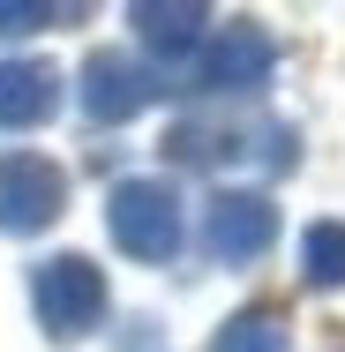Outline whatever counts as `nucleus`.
Returning a JSON list of instances; mask_svg holds the SVG:
<instances>
[{
  "label": "nucleus",
  "mask_w": 345,
  "mask_h": 352,
  "mask_svg": "<svg viewBox=\"0 0 345 352\" xmlns=\"http://www.w3.org/2000/svg\"><path fill=\"white\" fill-rule=\"evenodd\" d=\"M128 23H136V38L150 45V53L180 60V53H196V45H203L210 8H196V0H173V8H158V0H136V8H128Z\"/></svg>",
  "instance_id": "nucleus-8"
},
{
  "label": "nucleus",
  "mask_w": 345,
  "mask_h": 352,
  "mask_svg": "<svg viewBox=\"0 0 345 352\" xmlns=\"http://www.w3.org/2000/svg\"><path fill=\"white\" fill-rule=\"evenodd\" d=\"M61 105V75L45 60H0V128H45Z\"/></svg>",
  "instance_id": "nucleus-7"
},
{
  "label": "nucleus",
  "mask_w": 345,
  "mask_h": 352,
  "mask_svg": "<svg viewBox=\"0 0 345 352\" xmlns=\"http://www.w3.org/2000/svg\"><path fill=\"white\" fill-rule=\"evenodd\" d=\"M30 307H38V322H45V338H90L98 322H105V270L90 263V255H53V263H38V278H30Z\"/></svg>",
  "instance_id": "nucleus-1"
},
{
  "label": "nucleus",
  "mask_w": 345,
  "mask_h": 352,
  "mask_svg": "<svg viewBox=\"0 0 345 352\" xmlns=\"http://www.w3.org/2000/svg\"><path fill=\"white\" fill-rule=\"evenodd\" d=\"M105 225L136 263H173L180 255V195L165 180H121L105 195Z\"/></svg>",
  "instance_id": "nucleus-2"
},
{
  "label": "nucleus",
  "mask_w": 345,
  "mask_h": 352,
  "mask_svg": "<svg viewBox=\"0 0 345 352\" xmlns=\"http://www.w3.org/2000/svg\"><path fill=\"white\" fill-rule=\"evenodd\" d=\"M271 240H278V203L255 195V188H225L203 217V248L218 263H255Z\"/></svg>",
  "instance_id": "nucleus-5"
},
{
  "label": "nucleus",
  "mask_w": 345,
  "mask_h": 352,
  "mask_svg": "<svg viewBox=\"0 0 345 352\" xmlns=\"http://www.w3.org/2000/svg\"><path fill=\"white\" fill-rule=\"evenodd\" d=\"M300 278L308 285H345V225L338 217L308 225V240H300Z\"/></svg>",
  "instance_id": "nucleus-10"
},
{
  "label": "nucleus",
  "mask_w": 345,
  "mask_h": 352,
  "mask_svg": "<svg viewBox=\"0 0 345 352\" xmlns=\"http://www.w3.org/2000/svg\"><path fill=\"white\" fill-rule=\"evenodd\" d=\"M158 90H165V82H158L150 68H136L128 53H98V60L83 68V113L113 128V120H136Z\"/></svg>",
  "instance_id": "nucleus-6"
},
{
  "label": "nucleus",
  "mask_w": 345,
  "mask_h": 352,
  "mask_svg": "<svg viewBox=\"0 0 345 352\" xmlns=\"http://www.w3.org/2000/svg\"><path fill=\"white\" fill-rule=\"evenodd\" d=\"M38 23H53V8H38V0H23V8H0V30H38Z\"/></svg>",
  "instance_id": "nucleus-11"
},
{
  "label": "nucleus",
  "mask_w": 345,
  "mask_h": 352,
  "mask_svg": "<svg viewBox=\"0 0 345 352\" xmlns=\"http://www.w3.org/2000/svg\"><path fill=\"white\" fill-rule=\"evenodd\" d=\"M210 352H293V330H285L278 307H240V315L218 330Z\"/></svg>",
  "instance_id": "nucleus-9"
},
{
  "label": "nucleus",
  "mask_w": 345,
  "mask_h": 352,
  "mask_svg": "<svg viewBox=\"0 0 345 352\" xmlns=\"http://www.w3.org/2000/svg\"><path fill=\"white\" fill-rule=\"evenodd\" d=\"M278 68V45L271 30H255V23H225L218 38H203V53H196V90H263Z\"/></svg>",
  "instance_id": "nucleus-4"
},
{
  "label": "nucleus",
  "mask_w": 345,
  "mask_h": 352,
  "mask_svg": "<svg viewBox=\"0 0 345 352\" xmlns=\"http://www.w3.org/2000/svg\"><path fill=\"white\" fill-rule=\"evenodd\" d=\"M61 210H68V173L30 150H8L0 157V232H45Z\"/></svg>",
  "instance_id": "nucleus-3"
}]
</instances>
